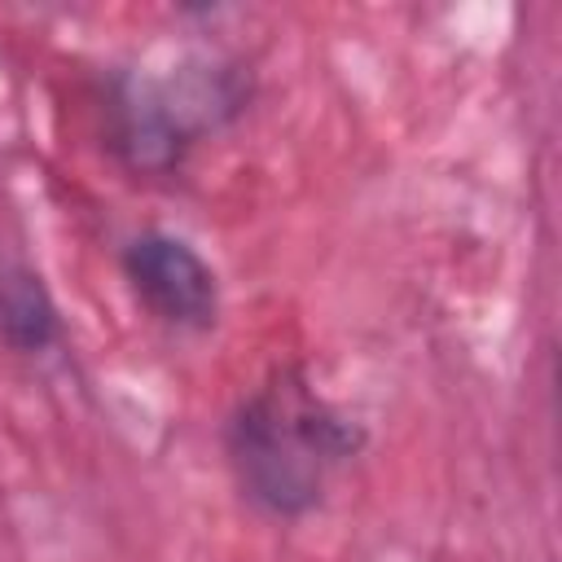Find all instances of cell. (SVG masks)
<instances>
[{"label":"cell","mask_w":562,"mask_h":562,"mask_svg":"<svg viewBox=\"0 0 562 562\" xmlns=\"http://www.w3.org/2000/svg\"><path fill=\"white\" fill-rule=\"evenodd\" d=\"M360 448L347 422L299 369H277L224 426L233 479L250 505L272 518H303L321 505L329 474Z\"/></svg>","instance_id":"obj_1"},{"label":"cell","mask_w":562,"mask_h":562,"mask_svg":"<svg viewBox=\"0 0 562 562\" xmlns=\"http://www.w3.org/2000/svg\"><path fill=\"white\" fill-rule=\"evenodd\" d=\"M241 105V79L220 61L136 70L114 101V145L136 171H167Z\"/></svg>","instance_id":"obj_2"},{"label":"cell","mask_w":562,"mask_h":562,"mask_svg":"<svg viewBox=\"0 0 562 562\" xmlns=\"http://www.w3.org/2000/svg\"><path fill=\"white\" fill-rule=\"evenodd\" d=\"M123 277L132 294L171 329H211L220 321V277L176 233L149 228L123 246Z\"/></svg>","instance_id":"obj_3"},{"label":"cell","mask_w":562,"mask_h":562,"mask_svg":"<svg viewBox=\"0 0 562 562\" xmlns=\"http://www.w3.org/2000/svg\"><path fill=\"white\" fill-rule=\"evenodd\" d=\"M57 338L61 316L44 277L18 259H0V342L22 356H40Z\"/></svg>","instance_id":"obj_4"}]
</instances>
